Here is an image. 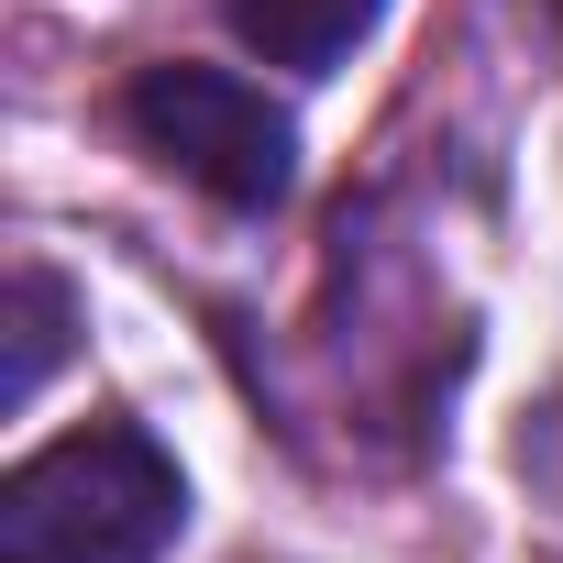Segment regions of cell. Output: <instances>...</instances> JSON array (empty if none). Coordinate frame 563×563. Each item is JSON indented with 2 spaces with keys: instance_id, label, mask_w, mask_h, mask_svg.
I'll return each instance as SVG.
<instances>
[{
  "instance_id": "2",
  "label": "cell",
  "mask_w": 563,
  "mask_h": 563,
  "mask_svg": "<svg viewBox=\"0 0 563 563\" xmlns=\"http://www.w3.org/2000/svg\"><path fill=\"white\" fill-rule=\"evenodd\" d=\"M122 122H133V144L155 166H177L221 210H276L288 177H299L288 111H276L254 78H232V67H144L133 100H122Z\"/></svg>"
},
{
  "instance_id": "3",
  "label": "cell",
  "mask_w": 563,
  "mask_h": 563,
  "mask_svg": "<svg viewBox=\"0 0 563 563\" xmlns=\"http://www.w3.org/2000/svg\"><path fill=\"white\" fill-rule=\"evenodd\" d=\"M232 12V34L265 56V67H343L354 45H365V23H376V0H221Z\"/></svg>"
},
{
  "instance_id": "4",
  "label": "cell",
  "mask_w": 563,
  "mask_h": 563,
  "mask_svg": "<svg viewBox=\"0 0 563 563\" xmlns=\"http://www.w3.org/2000/svg\"><path fill=\"white\" fill-rule=\"evenodd\" d=\"M0 321H12V365H0V409H34V387L56 376L67 354V288L45 265H23L12 288H0Z\"/></svg>"
},
{
  "instance_id": "1",
  "label": "cell",
  "mask_w": 563,
  "mask_h": 563,
  "mask_svg": "<svg viewBox=\"0 0 563 563\" xmlns=\"http://www.w3.org/2000/svg\"><path fill=\"white\" fill-rule=\"evenodd\" d=\"M177 519L188 486L133 420H89L0 475V563H155Z\"/></svg>"
}]
</instances>
